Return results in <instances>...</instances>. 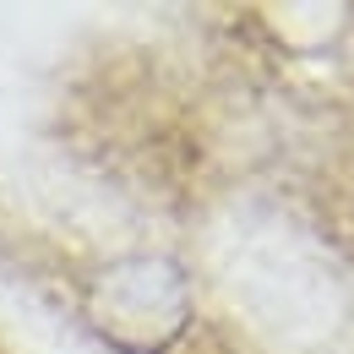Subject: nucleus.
<instances>
[{
    "label": "nucleus",
    "instance_id": "obj_1",
    "mask_svg": "<svg viewBox=\"0 0 354 354\" xmlns=\"http://www.w3.org/2000/svg\"><path fill=\"white\" fill-rule=\"evenodd\" d=\"M191 310L185 295V278L175 262H158V257H136V262L109 267L93 289V316L98 327L126 344V349H158L180 333Z\"/></svg>",
    "mask_w": 354,
    "mask_h": 354
}]
</instances>
